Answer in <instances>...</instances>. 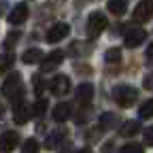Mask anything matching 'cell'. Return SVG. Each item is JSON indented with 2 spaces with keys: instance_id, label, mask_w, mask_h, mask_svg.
I'll return each instance as SVG.
<instances>
[{
  "instance_id": "6da1fadb",
  "label": "cell",
  "mask_w": 153,
  "mask_h": 153,
  "mask_svg": "<svg viewBox=\"0 0 153 153\" xmlns=\"http://www.w3.org/2000/svg\"><path fill=\"white\" fill-rule=\"evenodd\" d=\"M2 96L13 102H19L24 96V85H22V74L19 72H13L7 76V81L2 83Z\"/></svg>"
},
{
  "instance_id": "7a4b0ae2",
  "label": "cell",
  "mask_w": 153,
  "mask_h": 153,
  "mask_svg": "<svg viewBox=\"0 0 153 153\" xmlns=\"http://www.w3.org/2000/svg\"><path fill=\"white\" fill-rule=\"evenodd\" d=\"M113 98H115V102H117L119 106L128 108V106H132L134 102H136L138 91L134 89L132 85H117V87L113 89Z\"/></svg>"
},
{
  "instance_id": "3957f363",
  "label": "cell",
  "mask_w": 153,
  "mask_h": 153,
  "mask_svg": "<svg viewBox=\"0 0 153 153\" xmlns=\"http://www.w3.org/2000/svg\"><path fill=\"white\" fill-rule=\"evenodd\" d=\"M106 26H108V19H106L104 13H100V11L89 13V17H87V34H89V38L100 36L106 30Z\"/></svg>"
},
{
  "instance_id": "277c9868",
  "label": "cell",
  "mask_w": 153,
  "mask_h": 153,
  "mask_svg": "<svg viewBox=\"0 0 153 153\" xmlns=\"http://www.w3.org/2000/svg\"><path fill=\"white\" fill-rule=\"evenodd\" d=\"M151 15H153V0H140V2L136 4V9H134V13H132V17H134L136 24L149 22Z\"/></svg>"
},
{
  "instance_id": "5b68a950",
  "label": "cell",
  "mask_w": 153,
  "mask_h": 153,
  "mask_svg": "<svg viewBox=\"0 0 153 153\" xmlns=\"http://www.w3.org/2000/svg\"><path fill=\"white\" fill-rule=\"evenodd\" d=\"M68 32H70V26H68V24H64V22L53 24V26L47 30V34H45V41H47V43H60L62 38L68 36Z\"/></svg>"
},
{
  "instance_id": "8992f818",
  "label": "cell",
  "mask_w": 153,
  "mask_h": 153,
  "mask_svg": "<svg viewBox=\"0 0 153 153\" xmlns=\"http://www.w3.org/2000/svg\"><path fill=\"white\" fill-rule=\"evenodd\" d=\"M145 41H147V32H145L143 28H130V30H126V36H123L126 47L134 49V47L143 45Z\"/></svg>"
},
{
  "instance_id": "52a82bcc",
  "label": "cell",
  "mask_w": 153,
  "mask_h": 153,
  "mask_svg": "<svg viewBox=\"0 0 153 153\" xmlns=\"http://www.w3.org/2000/svg\"><path fill=\"white\" fill-rule=\"evenodd\" d=\"M49 89H51L53 96H66V94L70 91V79H68L66 74H57V76H53V79H51Z\"/></svg>"
},
{
  "instance_id": "ba28073f",
  "label": "cell",
  "mask_w": 153,
  "mask_h": 153,
  "mask_svg": "<svg viewBox=\"0 0 153 153\" xmlns=\"http://www.w3.org/2000/svg\"><path fill=\"white\" fill-rule=\"evenodd\" d=\"M32 117V106L30 104H26V102H15L13 104V119L17 121V123H28V119Z\"/></svg>"
},
{
  "instance_id": "9c48e42d",
  "label": "cell",
  "mask_w": 153,
  "mask_h": 153,
  "mask_svg": "<svg viewBox=\"0 0 153 153\" xmlns=\"http://www.w3.org/2000/svg\"><path fill=\"white\" fill-rule=\"evenodd\" d=\"M28 15H30V11H28V7L22 2V4H15L13 9H11V13H9V24H13V26H19V24H24L26 19H28Z\"/></svg>"
},
{
  "instance_id": "30bf717a",
  "label": "cell",
  "mask_w": 153,
  "mask_h": 153,
  "mask_svg": "<svg viewBox=\"0 0 153 153\" xmlns=\"http://www.w3.org/2000/svg\"><path fill=\"white\" fill-rule=\"evenodd\" d=\"M19 143V134L17 132H4L2 136H0V153H11Z\"/></svg>"
},
{
  "instance_id": "8fae6325",
  "label": "cell",
  "mask_w": 153,
  "mask_h": 153,
  "mask_svg": "<svg viewBox=\"0 0 153 153\" xmlns=\"http://www.w3.org/2000/svg\"><path fill=\"white\" fill-rule=\"evenodd\" d=\"M94 98V85L91 83H81L79 87H76V100H79V104H89Z\"/></svg>"
},
{
  "instance_id": "7c38bea8",
  "label": "cell",
  "mask_w": 153,
  "mask_h": 153,
  "mask_svg": "<svg viewBox=\"0 0 153 153\" xmlns=\"http://www.w3.org/2000/svg\"><path fill=\"white\" fill-rule=\"evenodd\" d=\"M64 62V51H51L45 60H43V70L47 72V70H53V68H57Z\"/></svg>"
},
{
  "instance_id": "4fadbf2b",
  "label": "cell",
  "mask_w": 153,
  "mask_h": 153,
  "mask_svg": "<svg viewBox=\"0 0 153 153\" xmlns=\"http://www.w3.org/2000/svg\"><path fill=\"white\" fill-rule=\"evenodd\" d=\"M70 104H66V102H60V104H55V108H53V119L57 121V123H62V121H66L68 117H70Z\"/></svg>"
},
{
  "instance_id": "5bb4252c",
  "label": "cell",
  "mask_w": 153,
  "mask_h": 153,
  "mask_svg": "<svg viewBox=\"0 0 153 153\" xmlns=\"http://www.w3.org/2000/svg\"><path fill=\"white\" fill-rule=\"evenodd\" d=\"M64 138H66V132H64V130H55V132H51L49 136H47L45 147H47V149H55V147L60 145Z\"/></svg>"
},
{
  "instance_id": "9a60e30c",
  "label": "cell",
  "mask_w": 153,
  "mask_h": 153,
  "mask_svg": "<svg viewBox=\"0 0 153 153\" xmlns=\"http://www.w3.org/2000/svg\"><path fill=\"white\" fill-rule=\"evenodd\" d=\"M41 60H43V51L36 49V47H34V49H28V51L22 55V62H24V64H38Z\"/></svg>"
},
{
  "instance_id": "2e32d148",
  "label": "cell",
  "mask_w": 153,
  "mask_h": 153,
  "mask_svg": "<svg viewBox=\"0 0 153 153\" xmlns=\"http://www.w3.org/2000/svg\"><path fill=\"white\" fill-rule=\"evenodd\" d=\"M140 132V121H126L121 126V136L123 138H130V136H136Z\"/></svg>"
},
{
  "instance_id": "e0dca14e",
  "label": "cell",
  "mask_w": 153,
  "mask_h": 153,
  "mask_svg": "<svg viewBox=\"0 0 153 153\" xmlns=\"http://www.w3.org/2000/svg\"><path fill=\"white\" fill-rule=\"evenodd\" d=\"M108 11L113 15H123L128 11V0H108Z\"/></svg>"
},
{
  "instance_id": "ac0fdd59",
  "label": "cell",
  "mask_w": 153,
  "mask_h": 153,
  "mask_svg": "<svg viewBox=\"0 0 153 153\" xmlns=\"http://www.w3.org/2000/svg\"><path fill=\"white\" fill-rule=\"evenodd\" d=\"M138 117H140V119L153 117V100H147V102L140 104V108H138Z\"/></svg>"
},
{
  "instance_id": "d6986e66",
  "label": "cell",
  "mask_w": 153,
  "mask_h": 153,
  "mask_svg": "<svg viewBox=\"0 0 153 153\" xmlns=\"http://www.w3.org/2000/svg\"><path fill=\"white\" fill-rule=\"evenodd\" d=\"M104 60H106L108 64H117V62L121 60V51H119L117 47H113V49H108V51L104 53Z\"/></svg>"
},
{
  "instance_id": "ffe728a7",
  "label": "cell",
  "mask_w": 153,
  "mask_h": 153,
  "mask_svg": "<svg viewBox=\"0 0 153 153\" xmlns=\"http://www.w3.org/2000/svg\"><path fill=\"white\" fill-rule=\"evenodd\" d=\"M115 115L113 113H104L102 117H100V130H108V128H113L115 126Z\"/></svg>"
},
{
  "instance_id": "44dd1931",
  "label": "cell",
  "mask_w": 153,
  "mask_h": 153,
  "mask_svg": "<svg viewBox=\"0 0 153 153\" xmlns=\"http://www.w3.org/2000/svg\"><path fill=\"white\" fill-rule=\"evenodd\" d=\"M45 111H47V100H43V98H38V100L32 104V115H34V117H41Z\"/></svg>"
},
{
  "instance_id": "7402d4cb",
  "label": "cell",
  "mask_w": 153,
  "mask_h": 153,
  "mask_svg": "<svg viewBox=\"0 0 153 153\" xmlns=\"http://www.w3.org/2000/svg\"><path fill=\"white\" fill-rule=\"evenodd\" d=\"M13 53H2L0 55V72H4V70H9L11 68V64H13Z\"/></svg>"
},
{
  "instance_id": "603a6c76",
  "label": "cell",
  "mask_w": 153,
  "mask_h": 153,
  "mask_svg": "<svg viewBox=\"0 0 153 153\" xmlns=\"http://www.w3.org/2000/svg\"><path fill=\"white\" fill-rule=\"evenodd\" d=\"M145 149H143V145H138V143H128V145H123L121 149H119V153H143Z\"/></svg>"
},
{
  "instance_id": "cb8c5ba5",
  "label": "cell",
  "mask_w": 153,
  "mask_h": 153,
  "mask_svg": "<svg viewBox=\"0 0 153 153\" xmlns=\"http://www.w3.org/2000/svg\"><path fill=\"white\" fill-rule=\"evenodd\" d=\"M38 149H41V145H38L34 138H28L22 151H24V153H38Z\"/></svg>"
},
{
  "instance_id": "d4e9b609",
  "label": "cell",
  "mask_w": 153,
  "mask_h": 153,
  "mask_svg": "<svg viewBox=\"0 0 153 153\" xmlns=\"http://www.w3.org/2000/svg\"><path fill=\"white\" fill-rule=\"evenodd\" d=\"M145 140H147V145H151V147H153V126L145 130Z\"/></svg>"
},
{
  "instance_id": "484cf974",
  "label": "cell",
  "mask_w": 153,
  "mask_h": 153,
  "mask_svg": "<svg viewBox=\"0 0 153 153\" xmlns=\"http://www.w3.org/2000/svg\"><path fill=\"white\" fill-rule=\"evenodd\" d=\"M17 38H19V32H15V34H9V38H7V43H4V45L9 47V45H11L13 41H17Z\"/></svg>"
},
{
  "instance_id": "4316f807",
  "label": "cell",
  "mask_w": 153,
  "mask_h": 153,
  "mask_svg": "<svg viewBox=\"0 0 153 153\" xmlns=\"http://www.w3.org/2000/svg\"><path fill=\"white\" fill-rule=\"evenodd\" d=\"M147 55H149V57H153V45H149V47H147Z\"/></svg>"
},
{
  "instance_id": "83f0119b",
  "label": "cell",
  "mask_w": 153,
  "mask_h": 153,
  "mask_svg": "<svg viewBox=\"0 0 153 153\" xmlns=\"http://www.w3.org/2000/svg\"><path fill=\"white\" fill-rule=\"evenodd\" d=\"M76 153H91V149H87V147H85V149H79Z\"/></svg>"
},
{
  "instance_id": "f1b7e54d",
  "label": "cell",
  "mask_w": 153,
  "mask_h": 153,
  "mask_svg": "<svg viewBox=\"0 0 153 153\" xmlns=\"http://www.w3.org/2000/svg\"><path fill=\"white\" fill-rule=\"evenodd\" d=\"M0 115H2V104H0Z\"/></svg>"
}]
</instances>
